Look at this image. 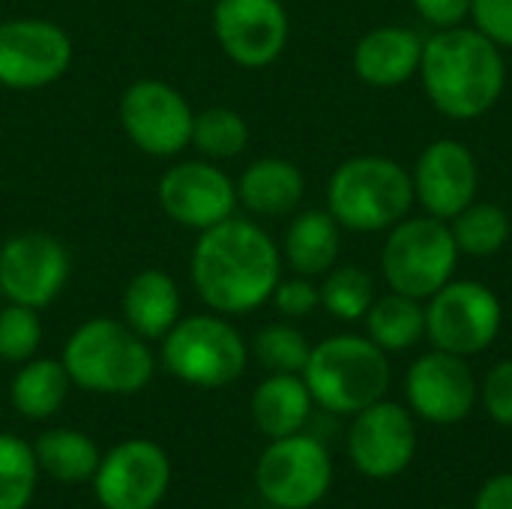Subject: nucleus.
I'll use <instances>...</instances> for the list:
<instances>
[{
    "instance_id": "obj_38",
    "label": "nucleus",
    "mask_w": 512,
    "mask_h": 509,
    "mask_svg": "<svg viewBox=\"0 0 512 509\" xmlns=\"http://www.w3.org/2000/svg\"><path fill=\"white\" fill-rule=\"evenodd\" d=\"M438 509H453V507H438Z\"/></svg>"
},
{
    "instance_id": "obj_16",
    "label": "nucleus",
    "mask_w": 512,
    "mask_h": 509,
    "mask_svg": "<svg viewBox=\"0 0 512 509\" xmlns=\"http://www.w3.org/2000/svg\"><path fill=\"white\" fill-rule=\"evenodd\" d=\"M351 465L369 480H393L417 456V423L411 408L381 399L354 414L348 429Z\"/></svg>"
},
{
    "instance_id": "obj_32",
    "label": "nucleus",
    "mask_w": 512,
    "mask_h": 509,
    "mask_svg": "<svg viewBox=\"0 0 512 509\" xmlns=\"http://www.w3.org/2000/svg\"><path fill=\"white\" fill-rule=\"evenodd\" d=\"M39 345H42L39 309L6 303L0 309V360L21 366L36 357Z\"/></svg>"
},
{
    "instance_id": "obj_24",
    "label": "nucleus",
    "mask_w": 512,
    "mask_h": 509,
    "mask_svg": "<svg viewBox=\"0 0 512 509\" xmlns=\"http://www.w3.org/2000/svg\"><path fill=\"white\" fill-rule=\"evenodd\" d=\"M72 390L69 372L60 360L33 357L18 366L9 381V405L24 420H51L60 414Z\"/></svg>"
},
{
    "instance_id": "obj_5",
    "label": "nucleus",
    "mask_w": 512,
    "mask_h": 509,
    "mask_svg": "<svg viewBox=\"0 0 512 509\" xmlns=\"http://www.w3.org/2000/svg\"><path fill=\"white\" fill-rule=\"evenodd\" d=\"M303 381L318 408L354 417L387 396L390 360L369 336L339 333L312 345Z\"/></svg>"
},
{
    "instance_id": "obj_18",
    "label": "nucleus",
    "mask_w": 512,
    "mask_h": 509,
    "mask_svg": "<svg viewBox=\"0 0 512 509\" xmlns=\"http://www.w3.org/2000/svg\"><path fill=\"white\" fill-rule=\"evenodd\" d=\"M411 183L414 204H420L426 216L450 222L477 201L480 165L471 147L459 138H438L417 156L411 168Z\"/></svg>"
},
{
    "instance_id": "obj_25",
    "label": "nucleus",
    "mask_w": 512,
    "mask_h": 509,
    "mask_svg": "<svg viewBox=\"0 0 512 509\" xmlns=\"http://www.w3.org/2000/svg\"><path fill=\"white\" fill-rule=\"evenodd\" d=\"M363 324H366V336L381 351L402 354L420 345V339H426V306L423 300L390 291L384 297H375Z\"/></svg>"
},
{
    "instance_id": "obj_30",
    "label": "nucleus",
    "mask_w": 512,
    "mask_h": 509,
    "mask_svg": "<svg viewBox=\"0 0 512 509\" xmlns=\"http://www.w3.org/2000/svg\"><path fill=\"white\" fill-rule=\"evenodd\" d=\"M249 354L270 375H303L312 345H309L306 333L300 327H294L291 321H273L255 333Z\"/></svg>"
},
{
    "instance_id": "obj_19",
    "label": "nucleus",
    "mask_w": 512,
    "mask_h": 509,
    "mask_svg": "<svg viewBox=\"0 0 512 509\" xmlns=\"http://www.w3.org/2000/svg\"><path fill=\"white\" fill-rule=\"evenodd\" d=\"M423 39L411 27L381 24L360 36L354 48V72L369 87H402L420 72Z\"/></svg>"
},
{
    "instance_id": "obj_31",
    "label": "nucleus",
    "mask_w": 512,
    "mask_h": 509,
    "mask_svg": "<svg viewBox=\"0 0 512 509\" xmlns=\"http://www.w3.org/2000/svg\"><path fill=\"white\" fill-rule=\"evenodd\" d=\"M39 462L33 444L0 432V509H27L39 486Z\"/></svg>"
},
{
    "instance_id": "obj_37",
    "label": "nucleus",
    "mask_w": 512,
    "mask_h": 509,
    "mask_svg": "<svg viewBox=\"0 0 512 509\" xmlns=\"http://www.w3.org/2000/svg\"><path fill=\"white\" fill-rule=\"evenodd\" d=\"M474 509H512V474L489 477L477 492Z\"/></svg>"
},
{
    "instance_id": "obj_21",
    "label": "nucleus",
    "mask_w": 512,
    "mask_h": 509,
    "mask_svg": "<svg viewBox=\"0 0 512 509\" xmlns=\"http://www.w3.org/2000/svg\"><path fill=\"white\" fill-rule=\"evenodd\" d=\"M306 192L303 171L279 156H264L246 165L237 180V201L255 216H291Z\"/></svg>"
},
{
    "instance_id": "obj_27",
    "label": "nucleus",
    "mask_w": 512,
    "mask_h": 509,
    "mask_svg": "<svg viewBox=\"0 0 512 509\" xmlns=\"http://www.w3.org/2000/svg\"><path fill=\"white\" fill-rule=\"evenodd\" d=\"M450 231L462 255L471 258H492L510 243V213L492 201H474L459 216L450 219Z\"/></svg>"
},
{
    "instance_id": "obj_13",
    "label": "nucleus",
    "mask_w": 512,
    "mask_h": 509,
    "mask_svg": "<svg viewBox=\"0 0 512 509\" xmlns=\"http://www.w3.org/2000/svg\"><path fill=\"white\" fill-rule=\"evenodd\" d=\"M69 273V249L54 234L21 231L0 243V294L6 303L45 309L60 297Z\"/></svg>"
},
{
    "instance_id": "obj_28",
    "label": "nucleus",
    "mask_w": 512,
    "mask_h": 509,
    "mask_svg": "<svg viewBox=\"0 0 512 509\" xmlns=\"http://www.w3.org/2000/svg\"><path fill=\"white\" fill-rule=\"evenodd\" d=\"M192 147L210 162L234 159L249 147V123L234 108L225 105L204 108L195 114L192 123Z\"/></svg>"
},
{
    "instance_id": "obj_7",
    "label": "nucleus",
    "mask_w": 512,
    "mask_h": 509,
    "mask_svg": "<svg viewBox=\"0 0 512 509\" xmlns=\"http://www.w3.org/2000/svg\"><path fill=\"white\" fill-rule=\"evenodd\" d=\"M459 246L450 231V222L435 216H405L387 231L381 249V270L390 291L429 300L441 291L459 264Z\"/></svg>"
},
{
    "instance_id": "obj_17",
    "label": "nucleus",
    "mask_w": 512,
    "mask_h": 509,
    "mask_svg": "<svg viewBox=\"0 0 512 509\" xmlns=\"http://www.w3.org/2000/svg\"><path fill=\"white\" fill-rule=\"evenodd\" d=\"M405 399L414 417L435 426H456L468 420L480 402V384L465 357L432 348L411 363L405 375Z\"/></svg>"
},
{
    "instance_id": "obj_34",
    "label": "nucleus",
    "mask_w": 512,
    "mask_h": 509,
    "mask_svg": "<svg viewBox=\"0 0 512 509\" xmlns=\"http://www.w3.org/2000/svg\"><path fill=\"white\" fill-rule=\"evenodd\" d=\"M480 405L498 426H512V360H501L486 372Z\"/></svg>"
},
{
    "instance_id": "obj_29",
    "label": "nucleus",
    "mask_w": 512,
    "mask_h": 509,
    "mask_svg": "<svg viewBox=\"0 0 512 509\" xmlns=\"http://www.w3.org/2000/svg\"><path fill=\"white\" fill-rule=\"evenodd\" d=\"M321 306L336 321H363L369 306L375 303V279L360 264H336L324 273L321 282Z\"/></svg>"
},
{
    "instance_id": "obj_8",
    "label": "nucleus",
    "mask_w": 512,
    "mask_h": 509,
    "mask_svg": "<svg viewBox=\"0 0 512 509\" xmlns=\"http://www.w3.org/2000/svg\"><path fill=\"white\" fill-rule=\"evenodd\" d=\"M504 324L498 294L477 279H450L426 300V339L432 348L477 357L495 345Z\"/></svg>"
},
{
    "instance_id": "obj_2",
    "label": "nucleus",
    "mask_w": 512,
    "mask_h": 509,
    "mask_svg": "<svg viewBox=\"0 0 512 509\" xmlns=\"http://www.w3.org/2000/svg\"><path fill=\"white\" fill-rule=\"evenodd\" d=\"M420 81L438 114L480 120L507 87L504 51L477 27H444L423 39Z\"/></svg>"
},
{
    "instance_id": "obj_12",
    "label": "nucleus",
    "mask_w": 512,
    "mask_h": 509,
    "mask_svg": "<svg viewBox=\"0 0 512 509\" xmlns=\"http://www.w3.org/2000/svg\"><path fill=\"white\" fill-rule=\"evenodd\" d=\"M72 36L48 18L0 21V84L9 90H42L72 66Z\"/></svg>"
},
{
    "instance_id": "obj_22",
    "label": "nucleus",
    "mask_w": 512,
    "mask_h": 509,
    "mask_svg": "<svg viewBox=\"0 0 512 509\" xmlns=\"http://www.w3.org/2000/svg\"><path fill=\"white\" fill-rule=\"evenodd\" d=\"M342 252V225L330 210H300L285 228L282 261L297 276H324Z\"/></svg>"
},
{
    "instance_id": "obj_9",
    "label": "nucleus",
    "mask_w": 512,
    "mask_h": 509,
    "mask_svg": "<svg viewBox=\"0 0 512 509\" xmlns=\"http://www.w3.org/2000/svg\"><path fill=\"white\" fill-rule=\"evenodd\" d=\"M258 495L276 509L318 507L333 486V459L330 450L306 435H288L270 441L255 465Z\"/></svg>"
},
{
    "instance_id": "obj_20",
    "label": "nucleus",
    "mask_w": 512,
    "mask_h": 509,
    "mask_svg": "<svg viewBox=\"0 0 512 509\" xmlns=\"http://www.w3.org/2000/svg\"><path fill=\"white\" fill-rule=\"evenodd\" d=\"M180 309V288L159 267L135 273L123 291V321L147 342H159L180 321Z\"/></svg>"
},
{
    "instance_id": "obj_15",
    "label": "nucleus",
    "mask_w": 512,
    "mask_h": 509,
    "mask_svg": "<svg viewBox=\"0 0 512 509\" xmlns=\"http://www.w3.org/2000/svg\"><path fill=\"white\" fill-rule=\"evenodd\" d=\"M213 36L231 63L264 69L282 57L291 36V18L282 0H216Z\"/></svg>"
},
{
    "instance_id": "obj_23",
    "label": "nucleus",
    "mask_w": 512,
    "mask_h": 509,
    "mask_svg": "<svg viewBox=\"0 0 512 509\" xmlns=\"http://www.w3.org/2000/svg\"><path fill=\"white\" fill-rule=\"evenodd\" d=\"M312 408L315 402L303 375H267L255 387L249 402L255 429L270 441L303 432L312 417Z\"/></svg>"
},
{
    "instance_id": "obj_1",
    "label": "nucleus",
    "mask_w": 512,
    "mask_h": 509,
    "mask_svg": "<svg viewBox=\"0 0 512 509\" xmlns=\"http://www.w3.org/2000/svg\"><path fill=\"white\" fill-rule=\"evenodd\" d=\"M189 279L210 312L225 318L249 315L270 303L282 279V249L258 222L234 213L198 234Z\"/></svg>"
},
{
    "instance_id": "obj_26",
    "label": "nucleus",
    "mask_w": 512,
    "mask_h": 509,
    "mask_svg": "<svg viewBox=\"0 0 512 509\" xmlns=\"http://www.w3.org/2000/svg\"><path fill=\"white\" fill-rule=\"evenodd\" d=\"M39 471L57 483H90L99 468V447L78 429H48L33 441Z\"/></svg>"
},
{
    "instance_id": "obj_14",
    "label": "nucleus",
    "mask_w": 512,
    "mask_h": 509,
    "mask_svg": "<svg viewBox=\"0 0 512 509\" xmlns=\"http://www.w3.org/2000/svg\"><path fill=\"white\" fill-rule=\"evenodd\" d=\"M156 201L174 225L195 234L231 219L240 204L237 183L204 156L171 165L156 183Z\"/></svg>"
},
{
    "instance_id": "obj_3",
    "label": "nucleus",
    "mask_w": 512,
    "mask_h": 509,
    "mask_svg": "<svg viewBox=\"0 0 512 509\" xmlns=\"http://www.w3.org/2000/svg\"><path fill=\"white\" fill-rule=\"evenodd\" d=\"M60 363L72 387L99 396L141 393L156 375L150 342L117 318H90L75 327L63 345Z\"/></svg>"
},
{
    "instance_id": "obj_10",
    "label": "nucleus",
    "mask_w": 512,
    "mask_h": 509,
    "mask_svg": "<svg viewBox=\"0 0 512 509\" xmlns=\"http://www.w3.org/2000/svg\"><path fill=\"white\" fill-rule=\"evenodd\" d=\"M195 111L189 99L162 78H138L120 96L126 138L153 159L180 156L192 144Z\"/></svg>"
},
{
    "instance_id": "obj_35",
    "label": "nucleus",
    "mask_w": 512,
    "mask_h": 509,
    "mask_svg": "<svg viewBox=\"0 0 512 509\" xmlns=\"http://www.w3.org/2000/svg\"><path fill=\"white\" fill-rule=\"evenodd\" d=\"M471 21L498 48H512V0H471Z\"/></svg>"
},
{
    "instance_id": "obj_36",
    "label": "nucleus",
    "mask_w": 512,
    "mask_h": 509,
    "mask_svg": "<svg viewBox=\"0 0 512 509\" xmlns=\"http://www.w3.org/2000/svg\"><path fill=\"white\" fill-rule=\"evenodd\" d=\"M417 15L444 30V27H459L471 18V0H411Z\"/></svg>"
},
{
    "instance_id": "obj_11",
    "label": "nucleus",
    "mask_w": 512,
    "mask_h": 509,
    "mask_svg": "<svg viewBox=\"0 0 512 509\" xmlns=\"http://www.w3.org/2000/svg\"><path fill=\"white\" fill-rule=\"evenodd\" d=\"M102 509H156L171 489V459L150 438H129L102 453L90 480Z\"/></svg>"
},
{
    "instance_id": "obj_33",
    "label": "nucleus",
    "mask_w": 512,
    "mask_h": 509,
    "mask_svg": "<svg viewBox=\"0 0 512 509\" xmlns=\"http://www.w3.org/2000/svg\"><path fill=\"white\" fill-rule=\"evenodd\" d=\"M270 303L285 321H297V318H309L321 306V291L309 276L294 273L291 279H279Z\"/></svg>"
},
{
    "instance_id": "obj_4",
    "label": "nucleus",
    "mask_w": 512,
    "mask_h": 509,
    "mask_svg": "<svg viewBox=\"0 0 512 509\" xmlns=\"http://www.w3.org/2000/svg\"><path fill=\"white\" fill-rule=\"evenodd\" d=\"M414 207L411 171L390 156H351L327 180V210L354 234L390 231Z\"/></svg>"
},
{
    "instance_id": "obj_6",
    "label": "nucleus",
    "mask_w": 512,
    "mask_h": 509,
    "mask_svg": "<svg viewBox=\"0 0 512 509\" xmlns=\"http://www.w3.org/2000/svg\"><path fill=\"white\" fill-rule=\"evenodd\" d=\"M162 369L198 390L231 387L249 366V345L240 330L216 312L180 318L162 339Z\"/></svg>"
}]
</instances>
